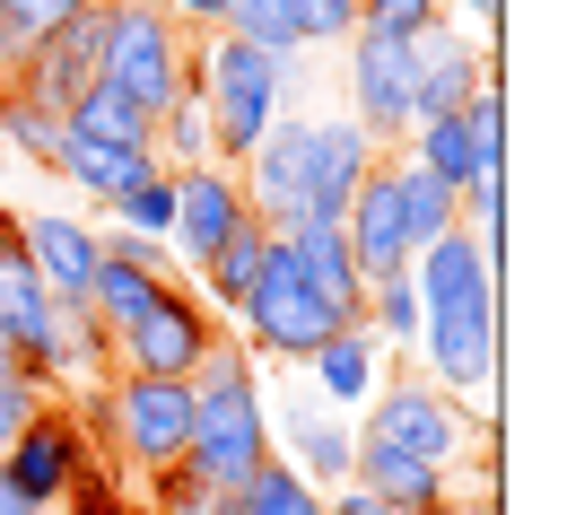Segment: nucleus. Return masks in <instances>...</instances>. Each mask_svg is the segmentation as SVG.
I'll list each match as a JSON object with an SVG mask.
<instances>
[{
    "instance_id": "f257e3e1",
    "label": "nucleus",
    "mask_w": 567,
    "mask_h": 515,
    "mask_svg": "<svg viewBox=\"0 0 567 515\" xmlns=\"http://www.w3.org/2000/svg\"><path fill=\"white\" fill-rule=\"evenodd\" d=\"M411 289H420V350L427 384L463 411L497 420V368H506V306H497V254L481 236H436L411 254Z\"/></svg>"
},
{
    "instance_id": "f03ea898",
    "label": "nucleus",
    "mask_w": 567,
    "mask_h": 515,
    "mask_svg": "<svg viewBox=\"0 0 567 515\" xmlns=\"http://www.w3.org/2000/svg\"><path fill=\"white\" fill-rule=\"evenodd\" d=\"M271 384H262V368H254V350L227 332L210 359L193 368V445H184V481L193 490H245L262 463H271Z\"/></svg>"
},
{
    "instance_id": "7ed1b4c3",
    "label": "nucleus",
    "mask_w": 567,
    "mask_h": 515,
    "mask_svg": "<svg viewBox=\"0 0 567 515\" xmlns=\"http://www.w3.org/2000/svg\"><path fill=\"white\" fill-rule=\"evenodd\" d=\"M96 411V463L114 472H141V481H166L193 445V384L184 375H105L87 393Z\"/></svg>"
},
{
    "instance_id": "20e7f679",
    "label": "nucleus",
    "mask_w": 567,
    "mask_h": 515,
    "mask_svg": "<svg viewBox=\"0 0 567 515\" xmlns=\"http://www.w3.org/2000/svg\"><path fill=\"white\" fill-rule=\"evenodd\" d=\"M245 350H254V368H306L332 332H350V315L332 306V297L315 289L306 271H297V254H288V236H271V254H262V280L245 289L236 306V323H227Z\"/></svg>"
},
{
    "instance_id": "39448f33",
    "label": "nucleus",
    "mask_w": 567,
    "mask_h": 515,
    "mask_svg": "<svg viewBox=\"0 0 567 515\" xmlns=\"http://www.w3.org/2000/svg\"><path fill=\"white\" fill-rule=\"evenodd\" d=\"M96 79L157 123L193 87V35L157 0H114V9H96Z\"/></svg>"
},
{
    "instance_id": "423d86ee",
    "label": "nucleus",
    "mask_w": 567,
    "mask_h": 515,
    "mask_svg": "<svg viewBox=\"0 0 567 515\" xmlns=\"http://www.w3.org/2000/svg\"><path fill=\"white\" fill-rule=\"evenodd\" d=\"M193 96H202V114H210V148H218V166H245V157H254V141H262V132H271V123L288 114L280 71H271L254 44H236L227 27L193 44Z\"/></svg>"
},
{
    "instance_id": "0eeeda50",
    "label": "nucleus",
    "mask_w": 567,
    "mask_h": 515,
    "mask_svg": "<svg viewBox=\"0 0 567 515\" xmlns=\"http://www.w3.org/2000/svg\"><path fill=\"white\" fill-rule=\"evenodd\" d=\"M358 437L393 445V454H420L436 472H454L472 445H489V420L481 411H463V402H445L427 375H384L375 393H367V411H358Z\"/></svg>"
},
{
    "instance_id": "6e6552de",
    "label": "nucleus",
    "mask_w": 567,
    "mask_h": 515,
    "mask_svg": "<svg viewBox=\"0 0 567 515\" xmlns=\"http://www.w3.org/2000/svg\"><path fill=\"white\" fill-rule=\"evenodd\" d=\"M105 341H114V368L123 375H184V384H193V368L227 341V323L202 306L193 280H157V297H148L123 332H105Z\"/></svg>"
},
{
    "instance_id": "1a4fd4ad",
    "label": "nucleus",
    "mask_w": 567,
    "mask_h": 515,
    "mask_svg": "<svg viewBox=\"0 0 567 515\" xmlns=\"http://www.w3.org/2000/svg\"><path fill=\"white\" fill-rule=\"evenodd\" d=\"M393 157H411L420 175H436L454 202H463L472 184H497V175H506V96H497V87H481L463 114L420 123V132L393 148Z\"/></svg>"
},
{
    "instance_id": "9d476101",
    "label": "nucleus",
    "mask_w": 567,
    "mask_h": 515,
    "mask_svg": "<svg viewBox=\"0 0 567 515\" xmlns=\"http://www.w3.org/2000/svg\"><path fill=\"white\" fill-rule=\"evenodd\" d=\"M341 87H350V123L384 148V157L411 141V35L358 27L350 44H341Z\"/></svg>"
},
{
    "instance_id": "9b49d317",
    "label": "nucleus",
    "mask_w": 567,
    "mask_h": 515,
    "mask_svg": "<svg viewBox=\"0 0 567 515\" xmlns=\"http://www.w3.org/2000/svg\"><path fill=\"white\" fill-rule=\"evenodd\" d=\"M481 87H497V44H463L454 18L411 35V132L436 114H463Z\"/></svg>"
},
{
    "instance_id": "f8f14e48",
    "label": "nucleus",
    "mask_w": 567,
    "mask_h": 515,
    "mask_svg": "<svg viewBox=\"0 0 567 515\" xmlns=\"http://www.w3.org/2000/svg\"><path fill=\"white\" fill-rule=\"evenodd\" d=\"M271 411V463H288L297 481H315V490H341L358 463V420L341 411H323L306 384H288L280 402H262Z\"/></svg>"
},
{
    "instance_id": "ddd939ff",
    "label": "nucleus",
    "mask_w": 567,
    "mask_h": 515,
    "mask_svg": "<svg viewBox=\"0 0 567 515\" xmlns=\"http://www.w3.org/2000/svg\"><path fill=\"white\" fill-rule=\"evenodd\" d=\"M96 463V445H87V429H79L62 402H44L18 437H9V454H0V481L18 490V498H35V507L53 515L62 498H71V481Z\"/></svg>"
},
{
    "instance_id": "4468645a",
    "label": "nucleus",
    "mask_w": 567,
    "mask_h": 515,
    "mask_svg": "<svg viewBox=\"0 0 567 515\" xmlns=\"http://www.w3.org/2000/svg\"><path fill=\"white\" fill-rule=\"evenodd\" d=\"M245 219H254V210H245L236 166H184V175H175V227H166L175 271H202V262H210Z\"/></svg>"
},
{
    "instance_id": "2eb2a0df",
    "label": "nucleus",
    "mask_w": 567,
    "mask_h": 515,
    "mask_svg": "<svg viewBox=\"0 0 567 515\" xmlns=\"http://www.w3.org/2000/svg\"><path fill=\"white\" fill-rule=\"evenodd\" d=\"M341 236H350V262H358V280H367V289H384V280H402V271H411V245H402V202H393V157H375V175L350 193Z\"/></svg>"
},
{
    "instance_id": "dca6fc26",
    "label": "nucleus",
    "mask_w": 567,
    "mask_h": 515,
    "mask_svg": "<svg viewBox=\"0 0 567 515\" xmlns=\"http://www.w3.org/2000/svg\"><path fill=\"white\" fill-rule=\"evenodd\" d=\"M18 254H27V271L62 297V306H87L96 262H105V254H96V227L71 219V210H35V219H18Z\"/></svg>"
},
{
    "instance_id": "f3484780",
    "label": "nucleus",
    "mask_w": 567,
    "mask_h": 515,
    "mask_svg": "<svg viewBox=\"0 0 567 515\" xmlns=\"http://www.w3.org/2000/svg\"><path fill=\"white\" fill-rule=\"evenodd\" d=\"M306 123H315V219H306V227H341L350 193L375 175V157H384V148L367 141L350 114H306Z\"/></svg>"
},
{
    "instance_id": "a211bd4d",
    "label": "nucleus",
    "mask_w": 567,
    "mask_h": 515,
    "mask_svg": "<svg viewBox=\"0 0 567 515\" xmlns=\"http://www.w3.org/2000/svg\"><path fill=\"white\" fill-rule=\"evenodd\" d=\"M9 87H18V96H35L44 114H71L79 96L96 87V9H87L79 27H62L35 62H18V71H9Z\"/></svg>"
},
{
    "instance_id": "6ab92c4d",
    "label": "nucleus",
    "mask_w": 567,
    "mask_h": 515,
    "mask_svg": "<svg viewBox=\"0 0 567 515\" xmlns=\"http://www.w3.org/2000/svg\"><path fill=\"white\" fill-rule=\"evenodd\" d=\"M350 490H367V498H384L393 515H427V507H445V498H454V472H436V463H420V454H393V445L358 437Z\"/></svg>"
},
{
    "instance_id": "aec40b11",
    "label": "nucleus",
    "mask_w": 567,
    "mask_h": 515,
    "mask_svg": "<svg viewBox=\"0 0 567 515\" xmlns=\"http://www.w3.org/2000/svg\"><path fill=\"white\" fill-rule=\"evenodd\" d=\"M306 375H315L306 393H315L323 411L358 420V411H367V393L384 384V350H375V332H367V323H350V332H332V341L306 359Z\"/></svg>"
},
{
    "instance_id": "412c9836",
    "label": "nucleus",
    "mask_w": 567,
    "mask_h": 515,
    "mask_svg": "<svg viewBox=\"0 0 567 515\" xmlns=\"http://www.w3.org/2000/svg\"><path fill=\"white\" fill-rule=\"evenodd\" d=\"M53 175L62 184H79L87 202H123L132 184H148L157 175V148H105V141H62V157H53Z\"/></svg>"
},
{
    "instance_id": "4be33fe9",
    "label": "nucleus",
    "mask_w": 567,
    "mask_h": 515,
    "mask_svg": "<svg viewBox=\"0 0 567 515\" xmlns=\"http://www.w3.org/2000/svg\"><path fill=\"white\" fill-rule=\"evenodd\" d=\"M262 254H271V227H262V219H245V227H236V236H227V245L210 254V262L193 271V289H202V306H210L218 323H236L245 289L262 280Z\"/></svg>"
},
{
    "instance_id": "5701e85b",
    "label": "nucleus",
    "mask_w": 567,
    "mask_h": 515,
    "mask_svg": "<svg viewBox=\"0 0 567 515\" xmlns=\"http://www.w3.org/2000/svg\"><path fill=\"white\" fill-rule=\"evenodd\" d=\"M62 141H105V148H157V123H148L132 96H114L105 79L62 114Z\"/></svg>"
},
{
    "instance_id": "b1692460",
    "label": "nucleus",
    "mask_w": 567,
    "mask_h": 515,
    "mask_svg": "<svg viewBox=\"0 0 567 515\" xmlns=\"http://www.w3.org/2000/svg\"><path fill=\"white\" fill-rule=\"evenodd\" d=\"M393 202H402V245H411V254H427L436 236L463 227V202H454L436 175H420L411 157H393Z\"/></svg>"
},
{
    "instance_id": "393cba45",
    "label": "nucleus",
    "mask_w": 567,
    "mask_h": 515,
    "mask_svg": "<svg viewBox=\"0 0 567 515\" xmlns=\"http://www.w3.org/2000/svg\"><path fill=\"white\" fill-rule=\"evenodd\" d=\"M79 18H87V0H0V79L18 71V62H35Z\"/></svg>"
},
{
    "instance_id": "a878e982",
    "label": "nucleus",
    "mask_w": 567,
    "mask_h": 515,
    "mask_svg": "<svg viewBox=\"0 0 567 515\" xmlns=\"http://www.w3.org/2000/svg\"><path fill=\"white\" fill-rule=\"evenodd\" d=\"M0 148H18L27 166L53 175V157H62V114H44L35 96H18V87L0 79Z\"/></svg>"
},
{
    "instance_id": "bb28decb",
    "label": "nucleus",
    "mask_w": 567,
    "mask_h": 515,
    "mask_svg": "<svg viewBox=\"0 0 567 515\" xmlns=\"http://www.w3.org/2000/svg\"><path fill=\"white\" fill-rule=\"evenodd\" d=\"M157 166H166V175H184V166H218L210 114H202V96H193V87H184V96L157 114Z\"/></svg>"
},
{
    "instance_id": "cd10ccee",
    "label": "nucleus",
    "mask_w": 567,
    "mask_h": 515,
    "mask_svg": "<svg viewBox=\"0 0 567 515\" xmlns=\"http://www.w3.org/2000/svg\"><path fill=\"white\" fill-rule=\"evenodd\" d=\"M227 35L236 44H254L271 71H297L306 53H297V35H288V9L280 0H227Z\"/></svg>"
},
{
    "instance_id": "c85d7f7f",
    "label": "nucleus",
    "mask_w": 567,
    "mask_h": 515,
    "mask_svg": "<svg viewBox=\"0 0 567 515\" xmlns=\"http://www.w3.org/2000/svg\"><path fill=\"white\" fill-rule=\"evenodd\" d=\"M236 515H323V490L297 481L288 463H262V472L236 490Z\"/></svg>"
},
{
    "instance_id": "c756f323",
    "label": "nucleus",
    "mask_w": 567,
    "mask_h": 515,
    "mask_svg": "<svg viewBox=\"0 0 567 515\" xmlns=\"http://www.w3.org/2000/svg\"><path fill=\"white\" fill-rule=\"evenodd\" d=\"M288 9V35H297V53L315 62L323 44H350L358 35V0H280Z\"/></svg>"
},
{
    "instance_id": "7c9ffc66",
    "label": "nucleus",
    "mask_w": 567,
    "mask_h": 515,
    "mask_svg": "<svg viewBox=\"0 0 567 515\" xmlns=\"http://www.w3.org/2000/svg\"><path fill=\"white\" fill-rule=\"evenodd\" d=\"M367 332H375V350H411L420 341V289H411V271L384 280V289H367Z\"/></svg>"
},
{
    "instance_id": "2f4dec72",
    "label": "nucleus",
    "mask_w": 567,
    "mask_h": 515,
    "mask_svg": "<svg viewBox=\"0 0 567 515\" xmlns=\"http://www.w3.org/2000/svg\"><path fill=\"white\" fill-rule=\"evenodd\" d=\"M114 227H132V236H166V227H175V175L157 166L148 184H132V193L114 202Z\"/></svg>"
},
{
    "instance_id": "473e14b6",
    "label": "nucleus",
    "mask_w": 567,
    "mask_h": 515,
    "mask_svg": "<svg viewBox=\"0 0 567 515\" xmlns=\"http://www.w3.org/2000/svg\"><path fill=\"white\" fill-rule=\"evenodd\" d=\"M53 515H141V507L114 490V463H87V472L71 481V498H62Z\"/></svg>"
},
{
    "instance_id": "72a5a7b5",
    "label": "nucleus",
    "mask_w": 567,
    "mask_h": 515,
    "mask_svg": "<svg viewBox=\"0 0 567 515\" xmlns=\"http://www.w3.org/2000/svg\"><path fill=\"white\" fill-rule=\"evenodd\" d=\"M96 245H105L114 262H141V271H157V280H184V271H175V245H166V236H132V227H96Z\"/></svg>"
},
{
    "instance_id": "f704fd0d",
    "label": "nucleus",
    "mask_w": 567,
    "mask_h": 515,
    "mask_svg": "<svg viewBox=\"0 0 567 515\" xmlns=\"http://www.w3.org/2000/svg\"><path fill=\"white\" fill-rule=\"evenodd\" d=\"M445 18V0H358V27H393V35H420Z\"/></svg>"
},
{
    "instance_id": "c9c22d12",
    "label": "nucleus",
    "mask_w": 567,
    "mask_h": 515,
    "mask_svg": "<svg viewBox=\"0 0 567 515\" xmlns=\"http://www.w3.org/2000/svg\"><path fill=\"white\" fill-rule=\"evenodd\" d=\"M157 515H236V498L227 490H193L184 472H166L157 481Z\"/></svg>"
},
{
    "instance_id": "e433bc0d",
    "label": "nucleus",
    "mask_w": 567,
    "mask_h": 515,
    "mask_svg": "<svg viewBox=\"0 0 567 515\" xmlns=\"http://www.w3.org/2000/svg\"><path fill=\"white\" fill-rule=\"evenodd\" d=\"M44 402H53V393H44V384H27V375H18V384H0V454H9V437H18Z\"/></svg>"
},
{
    "instance_id": "4c0bfd02",
    "label": "nucleus",
    "mask_w": 567,
    "mask_h": 515,
    "mask_svg": "<svg viewBox=\"0 0 567 515\" xmlns=\"http://www.w3.org/2000/svg\"><path fill=\"white\" fill-rule=\"evenodd\" d=\"M481 27V44H497V27H506V0H454V27Z\"/></svg>"
},
{
    "instance_id": "58836bf2",
    "label": "nucleus",
    "mask_w": 567,
    "mask_h": 515,
    "mask_svg": "<svg viewBox=\"0 0 567 515\" xmlns=\"http://www.w3.org/2000/svg\"><path fill=\"white\" fill-rule=\"evenodd\" d=\"M323 515H393V507H384V498H367V490H350V481H341V490H323Z\"/></svg>"
},
{
    "instance_id": "ea45409f",
    "label": "nucleus",
    "mask_w": 567,
    "mask_h": 515,
    "mask_svg": "<svg viewBox=\"0 0 567 515\" xmlns=\"http://www.w3.org/2000/svg\"><path fill=\"white\" fill-rule=\"evenodd\" d=\"M427 515H497V498H481V490H472V498H463V490H454V498H445V507H427Z\"/></svg>"
},
{
    "instance_id": "a19ab883",
    "label": "nucleus",
    "mask_w": 567,
    "mask_h": 515,
    "mask_svg": "<svg viewBox=\"0 0 567 515\" xmlns=\"http://www.w3.org/2000/svg\"><path fill=\"white\" fill-rule=\"evenodd\" d=\"M0 515H44V507H35V498H18V490L0 481Z\"/></svg>"
},
{
    "instance_id": "79ce46f5",
    "label": "nucleus",
    "mask_w": 567,
    "mask_h": 515,
    "mask_svg": "<svg viewBox=\"0 0 567 515\" xmlns=\"http://www.w3.org/2000/svg\"><path fill=\"white\" fill-rule=\"evenodd\" d=\"M0 245H18V210L9 202H0Z\"/></svg>"
},
{
    "instance_id": "37998d69",
    "label": "nucleus",
    "mask_w": 567,
    "mask_h": 515,
    "mask_svg": "<svg viewBox=\"0 0 567 515\" xmlns=\"http://www.w3.org/2000/svg\"><path fill=\"white\" fill-rule=\"evenodd\" d=\"M0 384H18V359H9V350H0Z\"/></svg>"
},
{
    "instance_id": "c03bdc74",
    "label": "nucleus",
    "mask_w": 567,
    "mask_h": 515,
    "mask_svg": "<svg viewBox=\"0 0 567 515\" xmlns=\"http://www.w3.org/2000/svg\"><path fill=\"white\" fill-rule=\"evenodd\" d=\"M87 9H114V0H87Z\"/></svg>"
}]
</instances>
